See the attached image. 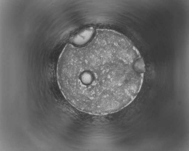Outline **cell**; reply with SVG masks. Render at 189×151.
<instances>
[{
  "mask_svg": "<svg viewBox=\"0 0 189 151\" xmlns=\"http://www.w3.org/2000/svg\"><path fill=\"white\" fill-rule=\"evenodd\" d=\"M145 73L124 50L102 40L69 48L58 59L56 76L71 105L83 112L102 115L118 112L132 102Z\"/></svg>",
  "mask_w": 189,
  "mask_h": 151,
  "instance_id": "6da1fadb",
  "label": "cell"
},
{
  "mask_svg": "<svg viewBox=\"0 0 189 151\" xmlns=\"http://www.w3.org/2000/svg\"><path fill=\"white\" fill-rule=\"evenodd\" d=\"M94 32V29L92 27L87 28L80 30L71 38V43L77 46L84 45L91 40Z\"/></svg>",
  "mask_w": 189,
  "mask_h": 151,
  "instance_id": "7a4b0ae2",
  "label": "cell"
}]
</instances>
